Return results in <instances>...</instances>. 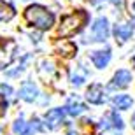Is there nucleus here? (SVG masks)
<instances>
[{
  "label": "nucleus",
  "instance_id": "nucleus-1",
  "mask_svg": "<svg viewBox=\"0 0 135 135\" xmlns=\"http://www.w3.org/2000/svg\"><path fill=\"white\" fill-rule=\"evenodd\" d=\"M25 18L28 23H32L33 26H37L40 30H47L55 23V16L42 5H30L25 11Z\"/></svg>",
  "mask_w": 135,
  "mask_h": 135
},
{
  "label": "nucleus",
  "instance_id": "nucleus-2",
  "mask_svg": "<svg viewBox=\"0 0 135 135\" xmlns=\"http://www.w3.org/2000/svg\"><path fill=\"white\" fill-rule=\"evenodd\" d=\"M86 21H88V12L86 11H75V12L65 16L61 20L58 33H60V37H70V35L77 33L86 25Z\"/></svg>",
  "mask_w": 135,
  "mask_h": 135
},
{
  "label": "nucleus",
  "instance_id": "nucleus-3",
  "mask_svg": "<svg viewBox=\"0 0 135 135\" xmlns=\"http://www.w3.org/2000/svg\"><path fill=\"white\" fill-rule=\"evenodd\" d=\"M91 33H93V40L104 42L109 37V23H107V20L105 18H98L95 21L93 28H91Z\"/></svg>",
  "mask_w": 135,
  "mask_h": 135
},
{
  "label": "nucleus",
  "instance_id": "nucleus-4",
  "mask_svg": "<svg viewBox=\"0 0 135 135\" xmlns=\"http://www.w3.org/2000/svg\"><path fill=\"white\" fill-rule=\"evenodd\" d=\"M63 116H65V110L63 109H51L46 112L44 116V121H46V126L47 128H56L63 121Z\"/></svg>",
  "mask_w": 135,
  "mask_h": 135
},
{
  "label": "nucleus",
  "instance_id": "nucleus-5",
  "mask_svg": "<svg viewBox=\"0 0 135 135\" xmlns=\"http://www.w3.org/2000/svg\"><path fill=\"white\" fill-rule=\"evenodd\" d=\"M86 98L90 100V104L100 105L102 102L105 100V95H104V88H102V84H91L90 88H88Z\"/></svg>",
  "mask_w": 135,
  "mask_h": 135
},
{
  "label": "nucleus",
  "instance_id": "nucleus-6",
  "mask_svg": "<svg viewBox=\"0 0 135 135\" xmlns=\"http://www.w3.org/2000/svg\"><path fill=\"white\" fill-rule=\"evenodd\" d=\"M132 83V72L130 70H125L121 69L118 70L114 74V77H112V88H126V86Z\"/></svg>",
  "mask_w": 135,
  "mask_h": 135
},
{
  "label": "nucleus",
  "instance_id": "nucleus-7",
  "mask_svg": "<svg viewBox=\"0 0 135 135\" xmlns=\"http://www.w3.org/2000/svg\"><path fill=\"white\" fill-rule=\"evenodd\" d=\"M109 60H110V51L109 49L95 51V53L91 55V61H93V65H95L97 69H104V67H107Z\"/></svg>",
  "mask_w": 135,
  "mask_h": 135
},
{
  "label": "nucleus",
  "instance_id": "nucleus-8",
  "mask_svg": "<svg viewBox=\"0 0 135 135\" xmlns=\"http://www.w3.org/2000/svg\"><path fill=\"white\" fill-rule=\"evenodd\" d=\"M83 110H84V104H83L77 97H70L69 102H67V105H65V112H67V114L79 116Z\"/></svg>",
  "mask_w": 135,
  "mask_h": 135
},
{
  "label": "nucleus",
  "instance_id": "nucleus-9",
  "mask_svg": "<svg viewBox=\"0 0 135 135\" xmlns=\"http://www.w3.org/2000/svg\"><path fill=\"white\" fill-rule=\"evenodd\" d=\"M132 33H133V28H132L130 25H123V23H121V25H116V28H114V37L121 44L130 39Z\"/></svg>",
  "mask_w": 135,
  "mask_h": 135
},
{
  "label": "nucleus",
  "instance_id": "nucleus-10",
  "mask_svg": "<svg viewBox=\"0 0 135 135\" xmlns=\"http://www.w3.org/2000/svg\"><path fill=\"white\" fill-rule=\"evenodd\" d=\"M37 95H39V90L33 86V83H25V84L21 86L20 90V97L23 98V100L26 102H33L35 98H37Z\"/></svg>",
  "mask_w": 135,
  "mask_h": 135
},
{
  "label": "nucleus",
  "instance_id": "nucleus-11",
  "mask_svg": "<svg viewBox=\"0 0 135 135\" xmlns=\"http://www.w3.org/2000/svg\"><path fill=\"white\" fill-rule=\"evenodd\" d=\"M12 130H14V133H18V135H32L35 130H37V128H35L33 123H32V125H28V123H25V121L20 118V119L14 123Z\"/></svg>",
  "mask_w": 135,
  "mask_h": 135
},
{
  "label": "nucleus",
  "instance_id": "nucleus-12",
  "mask_svg": "<svg viewBox=\"0 0 135 135\" xmlns=\"http://www.w3.org/2000/svg\"><path fill=\"white\" fill-rule=\"evenodd\" d=\"M132 104H133V98L128 95H116L112 98V105H114L116 109H121V110H126L130 109Z\"/></svg>",
  "mask_w": 135,
  "mask_h": 135
},
{
  "label": "nucleus",
  "instance_id": "nucleus-13",
  "mask_svg": "<svg viewBox=\"0 0 135 135\" xmlns=\"http://www.w3.org/2000/svg\"><path fill=\"white\" fill-rule=\"evenodd\" d=\"M16 14V11L12 9V5L5 4L4 0H0V21H9L12 20Z\"/></svg>",
  "mask_w": 135,
  "mask_h": 135
},
{
  "label": "nucleus",
  "instance_id": "nucleus-14",
  "mask_svg": "<svg viewBox=\"0 0 135 135\" xmlns=\"http://www.w3.org/2000/svg\"><path fill=\"white\" fill-rule=\"evenodd\" d=\"M70 81H72V84L74 86H81L83 83L86 81V70L84 69H75L72 74H70Z\"/></svg>",
  "mask_w": 135,
  "mask_h": 135
},
{
  "label": "nucleus",
  "instance_id": "nucleus-15",
  "mask_svg": "<svg viewBox=\"0 0 135 135\" xmlns=\"http://www.w3.org/2000/svg\"><path fill=\"white\" fill-rule=\"evenodd\" d=\"M58 49L63 51L61 55L69 58V56H72V55L75 53V46L72 44V42H61V44H58Z\"/></svg>",
  "mask_w": 135,
  "mask_h": 135
},
{
  "label": "nucleus",
  "instance_id": "nucleus-16",
  "mask_svg": "<svg viewBox=\"0 0 135 135\" xmlns=\"http://www.w3.org/2000/svg\"><path fill=\"white\" fill-rule=\"evenodd\" d=\"M123 128H118V126H104L102 135H121Z\"/></svg>",
  "mask_w": 135,
  "mask_h": 135
},
{
  "label": "nucleus",
  "instance_id": "nucleus-17",
  "mask_svg": "<svg viewBox=\"0 0 135 135\" xmlns=\"http://www.w3.org/2000/svg\"><path fill=\"white\" fill-rule=\"evenodd\" d=\"M5 109H7V102H5V97L0 95V116L5 114Z\"/></svg>",
  "mask_w": 135,
  "mask_h": 135
},
{
  "label": "nucleus",
  "instance_id": "nucleus-18",
  "mask_svg": "<svg viewBox=\"0 0 135 135\" xmlns=\"http://www.w3.org/2000/svg\"><path fill=\"white\" fill-rule=\"evenodd\" d=\"M0 90H2V93H5V95H11V93H12L11 86H7V84H2V86H0Z\"/></svg>",
  "mask_w": 135,
  "mask_h": 135
},
{
  "label": "nucleus",
  "instance_id": "nucleus-19",
  "mask_svg": "<svg viewBox=\"0 0 135 135\" xmlns=\"http://www.w3.org/2000/svg\"><path fill=\"white\" fill-rule=\"evenodd\" d=\"M107 2H112V4H119L121 0H107Z\"/></svg>",
  "mask_w": 135,
  "mask_h": 135
},
{
  "label": "nucleus",
  "instance_id": "nucleus-20",
  "mask_svg": "<svg viewBox=\"0 0 135 135\" xmlns=\"http://www.w3.org/2000/svg\"><path fill=\"white\" fill-rule=\"evenodd\" d=\"M132 126L135 128V114H133V118H132Z\"/></svg>",
  "mask_w": 135,
  "mask_h": 135
},
{
  "label": "nucleus",
  "instance_id": "nucleus-21",
  "mask_svg": "<svg viewBox=\"0 0 135 135\" xmlns=\"http://www.w3.org/2000/svg\"><path fill=\"white\" fill-rule=\"evenodd\" d=\"M133 9H135V2H133Z\"/></svg>",
  "mask_w": 135,
  "mask_h": 135
}]
</instances>
